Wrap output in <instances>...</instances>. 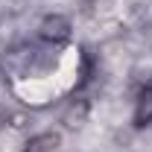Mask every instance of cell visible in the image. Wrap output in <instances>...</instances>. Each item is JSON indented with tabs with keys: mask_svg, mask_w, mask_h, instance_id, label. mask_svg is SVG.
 Returning <instances> with one entry per match:
<instances>
[{
	"mask_svg": "<svg viewBox=\"0 0 152 152\" xmlns=\"http://www.w3.org/2000/svg\"><path fill=\"white\" fill-rule=\"evenodd\" d=\"M38 32H41V38L47 44H64L70 38V20L64 18V15H47V18L41 20Z\"/></svg>",
	"mask_w": 152,
	"mask_h": 152,
	"instance_id": "obj_1",
	"label": "cell"
},
{
	"mask_svg": "<svg viewBox=\"0 0 152 152\" xmlns=\"http://www.w3.org/2000/svg\"><path fill=\"white\" fill-rule=\"evenodd\" d=\"M132 123H134V129H143V126H149V123H152V85H146V88L137 94Z\"/></svg>",
	"mask_w": 152,
	"mask_h": 152,
	"instance_id": "obj_2",
	"label": "cell"
},
{
	"mask_svg": "<svg viewBox=\"0 0 152 152\" xmlns=\"http://www.w3.org/2000/svg\"><path fill=\"white\" fill-rule=\"evenodd\" d=\"M56 146H58V134L56 132H41V134H35V137L26 140L23 152H53Z\"/></svg>",
	"mask_w": 152,
	"mask_h": 152,
	"instance_id": "obj_3",
	"label": "cell"
}]
</instances>
